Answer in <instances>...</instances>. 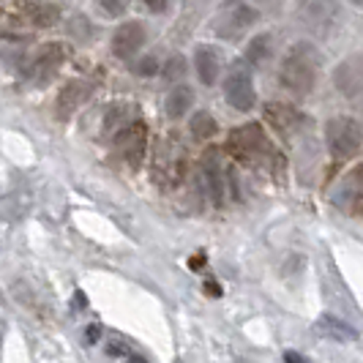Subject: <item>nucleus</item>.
Instances as JSON below:
<instances>
[{
  "mask_svg": "<svg viewBox=\"0 0 363 363\" xmlns=\"http://www.w3.org/2000/svg\"><path fill=\"white\" fill-rule=\"evenodd\" d=\"M279 82L284 91L292 96H309L317 82V55L309 44H295L290 52L284 55L281 69H279Z\"/></svg>",
  "mask_w": 363,
  "mask_h": 363,
  "instance_id": "obj_1",
  "label": "nucleus"
},
{
  "mask_svg": "<svg viewBox=\"0 0 363 363\" xmlns=\"http://www.w3.org/2000/svg\"><path fill=\"white\" fill-rule=\"evenodd\" d=\"M325 143L328 150L336 162H347L352 159L363 145V126L355 121V118H347V115H339V118H330L325 123Z\"/></svg>",
  "mask_w": 363,
  "mask_h": 363,
  "instance_id": "obj_2",
  "label": "nucleus"
},
{
  "mask_svg": "<svg viewBox=\"0 0 363 363\" xmlns=\"http://www.w3.org/2000/svg\"><path fill=\"white\" fill-rule=\"evenodd\" d=\"M224 96H227V104L238 112H249L257 104L255 82H252V72L246 63H235L230 69L224 79Z\"/></svg>",
  "mask_w": 363,
  "mask_h": 363,
  "instance_id": "obj_3",
  "label": "nucleus"
},
{
  "mask_svg": "<svg viewBox=\"0 0 363 363\" xmlns=\"http://www.w3.org/2000/svg\"><path fill=\"white\" fill-rule=\"evenodd\" d=\"M227 147H230V153L238 156L240 162H257L262 153H271L268 137L259 128V123H246V126L235 128L230 134V140H227Z\"/></svg>",
  "mask_w": 363,
  "mask_h": 363,
  "instance_id": "obj_4",
  "label": "nucleus"
},
{
  "mask_svg": "<svg viewBox=\"0 0 363 363\" xmlns=\"http://www.w3.org/2000/svg\"><path fill=\"white\" fill-rule=\"evenodd\" d=\"M115 150H118V153L137 169L147 150V126L145 123H143V121H134V123H128V126L121 128V131L115 134Z\"/></svg>",
  "mask_w": 363,
  "mask_h": 363,
  "instance_id": "obj_5",
  "label": "nucleus"
},
{
  "mask_svg": "<svg viewBox=\"0 0 363 363\" xmlns=\"http://www.w3.org/2000/svg\"><path fill=\"white\" fill-rule=\"evenodd\" d=\"M255 22H257L255 9L246 6V3H240V0H233V3H227V6L221 9V14H218L216 33L224 38H235V36H240L246 28H252Z\"/></svg>",
  "mask_w": 363,
  "mask_h": 363,
  "instance_id": "obj_6",
  "label": "nucleus"
},
{
  "mask_svg": "<svg viewBox=\"0 0 363 363\" xmlns=\"http://www.w3.org/2000/svg\"><path fill=\"white\" fill-rule=\"evenodd\" d=\"M298 17L309 30L325 33L333 25V19L339 17V3L336 0H301L298 3Z\"/></svg>",
  "mask_w": 363,
  "mask_h": 363,
  "instance_id": "obj_7",
  "label": "nucleus"
},
{
  "mask_svg": "<svg viewBox=\"0 0 363 363\" xmlns=\"http://www.w3.org/2000/svg\"><path fill=\"white\" fill-rule=\"evenodd\" d=\"M143 44H145V28H143V22L131 19V22L121 25L115 30V36H112V52L118 55L121 60H128L131 55L140 52Z\"/></svg>",
  "mask_w": 363,
  "mask_h": 363,
  "instance_id": "obj_8",
  "label": "nucleus"
},
{
  "mask_svg": "<svg viewBox=\"0 0 363 363\" xmlns=\"http://www.w3.org/2000/svg\"><path fill=\"white\" fill-rule=\"evenodd\" d=\"M91 93H93V88L88 82H82V79L66 82V85L60 88V93H57V104H55L57 118H60V121H69L74 112L82 107V101H85Z\"/></svg>",
  "mask_w": 363,
  "mask_h": 363,
  "instance_id": "obj_9",
  "label": "nucleus"
},
{
  "mask_svg": "<svg viewBox=\"0 0 363 363\" xmlns=\"http://www.w3.org/2000/svg\"><path fill=\"white\" fill-rule=\"evenodd\" d=\"M200 181L205 186V191H208V197L213 205H221L224 202V178H221V169H218V159L213 150H208V156L202 159V167H200Z\"/></svg>",
  "mask_w": 363,
  "mask_h": 363,
  "instance_id": "obj_10",
  "label": "nucleus"
},
{
  "mask_svg": "<svg viewBox=\"0 0 363 363\" xmlns=\"http://www.w3.org/2000/svg\"><path fill=\"white\" fill-rule=\"evenodd\" d=\"M336 88L345 96L363 93V57H350L336 69Z\"/></svg>",
  "mask_w": 363,
  "mask_h": 363,
  "instance_id": "obj_11",
  "label": "nucleus"
},
{
  "mask_svg": "<svg viewBox=\"0 0 363 363\" xmlns=\"http://www.w3.org/2000/svg\"><path fill=\"white\" fill-rule=\"evenodd\" d=\"M17 9L22 17H28L38 28H50L60 19V9L47 3V0H22Z\"/></svg>",
  "mask_w": 363,
  "mask_h": 363,
  "instance_id": "obj_12",
  "label": "nucleus"
},
{
  "mask_svg": "<svg viewBox=\"0 0 363 363\" xmlns=\"http://www.w3.org/2000/svg\"><path fill=\"white\" fill-rule=\"evenodd\" d=\"M265 118H268V123H271L276 131H281V134H292L295 128L303 123V115L298 112L295 107L290 104H268L265 107Z\"/></svg>",
  "mask_w": 363,
  "mask_h": 363,
  "instance_id": "obj_13",
  "label": "nucleus"
},
{
  "mask_svg": "<svg viewBox=\"0 0 363 363\" xmlns=\"http://www.w3.org/2000/svg\"><path fill=\"white\" fill-rule=\"evenodd\" d=\"M63 57H66V52H63V47L60 44H47L44 50H41V55L36 57V63H33V77H36L38 82H47V79H52L55 74H57V69L63 66Z\"/></svg>",
  "mask_w": 363,
  "mask_h": 363,
  "instance_id": "obj_14",
  "label": "nucleus"
},
{
  "mask_svg": "<svg viewBox=\"0 0 363 363\" xmlns=\"http://www.w3.org/2000/svg\"><path fill=\"white\" fill-rule=\"evenodd\" d=\"M194 69H197V77H200L202 85H216V77L221 72V57L213 47L202 44L197 55H194Z\"/></svg>",
  "mask_w": 363,
  "mask_h": 363,
  "instance_id": "obj_15",
  "label": "nucleus"
},
{
  "mask_svg": "<svg viewBox=\"0 0 363 363\" xmlns=\"http://www.w3.org/2000/svg\"><path fill=\"white\" fill-rule=\"evenodd\" d=\"M314 328H317L323 336L336 339V342H352V339H358V330H355V328H350L347 323H342V320H339V317H333V314H323Z\"/></svg>",
  "mask_w": 363,
  "mask_h": 363,
  "instance_id": "obj_16",
  "label": "nucleus"
},
{
  "mask_svg": "<svg viewBox=\"0 0 363 363\" xmlns=\"http://www.w3.org/2000/svg\"><path fill=\"white\" fill-rule=\"evenodd\" d=\"M194 104V93L191 88H186V85H178V88H172V93L167 96V115L169 118H183L189 109Z\"/></svg>",
  "mask_w": 363,
  "mask_h": 363,
  "instance_id": "obj_17",
  "label": "nucleus"
},
{
  "mask_svg": "<svg viewBox=\"0 0 363 363\" xmlns=\"http://www.w3.org/2000/svg\"><path fill=\"white\" fill-rule=\"evenodd\" d=\"M216 131H218V123L211 112H197L191 118V134H194V140H211Z\"/></svg>",
  "mask_w": 363,
  "mask_h": 363,
  "instance_id": "obj_18",
  "label": "nucleus"
},
{
  "mask_svg": "<svg viewBox=\"0 0 363 363\" xmlns=\"http://www.w3.org/2000/svg\"><path fill=\"white\" fill-rule=\"evenodd\" d=\"M271 52V36H257L252 38V44H249V50H246V63H262L265 57Z\"/></svg>",
  "mask_w": 363,
  "mask_h": 363,
  "instance_id": "obj_19",
  "label": "nucleus"
},
{
  "mask_svg": "<svg viewBox=\"0 0 363 363\" xmlns=\"http://www.w3.org/2000/svg\"><path fill=\"white\" fill-rule=\"evenodd\" d=\"M183 74H186V60H183L181 55L169 57V60H167V66H164V77L172 82V79H181Z\"/></svg>",
  "mask_w": 363,
  "mask_h": 363,
  "instance_id": "obj_20",
  "label": "nucleus"
},
{
  "mask_svg": "<svg viewBox=\"0 0 363 363\" xmlns=\"http://www.w3.org/2000/svg\"><path fill=\"white\" fill-rule=\"evenodd\" d=\"M159 72V60L153 57V55H147V57H143L137 66H134V74H140V77H150V74Z\"/></svg>",
  "mask_w": 363,
  "mask_h": 363,
  "instance_id": "obj_21",
  "label": "nucleus"
},
{
  "mask_svg": "<svg viewBox=\"0 0 363 363\" xmlns=\"http://www.w3.org/2000/svg\"><path fill=\"white\" fill-rule=\"evenodd\" d=\"M101 9L107 11L109 17H121L128 9V0H101Z\"/></svg>",
  "mask_w": 363,
  "mask_h": 363,
  "instance_id": "obj_22",
  "label": "nucleus"
},
{
  "mask_svg": "<svg viewBox=\"0 0 363 363\" xmlns=\"http://www.w3.org/2000/svg\"><path fill=\"white\" fill-rule=\"evenodd\" d=\"M143 3H145V6L150 9V11H156V14L167 9V0H143Z\"/></svg>",
  "mask_w": 363,
  "mask_h": 363,
  "instance_id": "obj_23",
  "label": "nucleus"
},
{
  "mask_svg": "<svg viewBox=\"0 0 363 363\" xmlns=\"http://www.w3.org/2000/svg\"><path fill=\"white\" fill-rule=\"evenodd\" d=\"M284 363H309L306 361V358H303V355H301V352H284Z\"/></svg>",
  "mask_w": 363,
  "mask_h": 363,
  "instance_id": "obj_24",
  "label": "nucleus"
},
{
  "mask_svg": "<svg viewBox=\"0 0 363 363\" xmlns=\"http://www.w3.org/2000/svg\"><path fill=\"white\" fill-rule=\"evenodd\" d=\"M205 295H211V298H218V295H221V287H218L216 281H205Z\"/></svg>",
  "mask_w": 363,
  "mask_h": 363,
  "instance_id": "obj_25",
  "label": "nucleus"
},
{
  "mask_svg": "<svg viewBox=\"0 0 363 363\" xmlns=\"http://www.w3.org/2000/svg\"><path fill=\"white\" fill-rule=\"evenodd\" d=\"M99 330H101L99 325H91V328H88V342H91V345L96 342V339H99Z\"/></svg>",
  "mask_w": 363,
  "mask_h": 363,
  "instance_id": "obj_26",
  "label": "nucleus"
},
{
  "mask_svg": "<svg viewBox=\"0 0 363 363\" xmlns=\"http://www.w3.org/2000/svg\"><path fill=\"white\" fill-rule=\"evenodd\" d=\"M355 3H363V0H355Z\"/></svg>",
  "mask_w": 363,
  "mask_h": 363,
  "instance_id": "obj_27",
  "label": "nucleus"
}]
</instances>
